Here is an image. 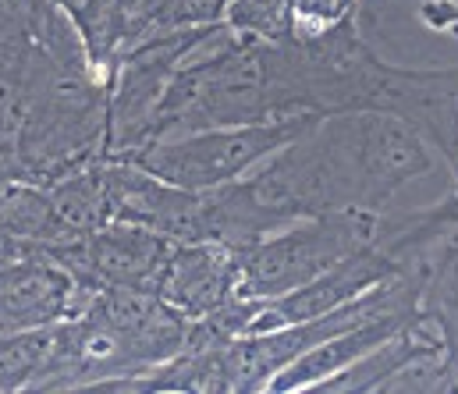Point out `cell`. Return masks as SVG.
Masks as SVG:
<instances>
[{
  "mask_svg": "<svg viewBox=\"0 0 458 394\" xmlns=\"http://www.w3.org/2000/svg\"><path fill=\"white\" fill-rule=\"evenodd\" d=\"M171 249H174V242L149 231V228L111 221L89 235L39 246V256L54 260L79 284V291L93 295L104 288H146V291H153Z\"/></svg>",
  "mask_w": 458,
  "mask_h": 394,
  "instance_id": "277c9868",
  "label": "cell"
},
{
  "mask_svg": "<svg viewBox=\"0 0 458 394\" xmlns=\"http://www.w3.org/2000/svg\"><path fill=\"white\" fill-rule=\"evenodd\" d=\"M86 298L57 263L39 253L0 260V334L54 327L79 313Z\"/></svg>",
  "mask_w": 458,
  "mask_h": 394,
  "instance_id": "8992f818",
  "label": "cell"
},
{
  "mask_svg": "<svg viewBox=\"0 0 458 394\" xmlns=\"http://www.w3.org/2000/svg\"><path fill=\"white\" fill-rule=\"evenodd\" d=\"M68 21L75 25V32L86 43L89 61L111 75L117 54L124 46V7L121 0H54Z\"/></svg>",
  "mask_w": 458,
  "mask_h": 394,
  "instance_id": "8fae6325",
  "label": "cell"
},
{
  "mask_svg": "<svg viewBox=\"0 0 458 394\" xmlns=\"http://www.w3.org/2000/svg\"><path fill=\"white\" fill-rule=\"evenodd\" d=\"M384 214L373 210H331L302 217L274 235L234 249V291L242 298H277L292 288L310 284L352 253L380 239Z\"/></svg>",
  "mask_w": 458,
  "mask_h": 394,
  "instance_id": "7a4b0ae2",
  "label": "cell"
},
{
  "mask_svg": "<svg viewBox=\"0 0 458 394\" xmlns=\"http://www.w3.org/2000/svg\"><path fill=\"white\" fill-rule=\"evenodd\" d=\"M221 21L231 32L263 43H284L302 32L292 0H228Z\"/></svg>",
  "mask_w": 458,
  "mask_h": 394,
  "instance_id": "7c38bea8",
  "label": "cell"
},
{
  "mask_svg": "<svg viewBox=\"0 0 458 394\" xmlns=\"http://www.w3.org/2000/svg\"><path fill=\"white\" fill-rule=\"evenodd\" d=\"M430 171V142L384 111H342L317 118L288 146L256 163L242 185L277 224L331 210H373Z\"/></svg>",
  "mask_w": 458,
  "mask_h": 394,
  "instance_id": "6da1fadb",
  "label": "cell"
},
{
  "mask_svg": "<svg viewBox=\"0 0 458 394\" xmlns=\"http://www.w3.org/2000/svg\"><path fill=\"white\" fill-rule=\"evenodd\" d=\"M412 316L420 313H394V316H380V320H369V323H359L344 334H335L327 341H320L317 348L302 352L299 359H292L281 373L270 377L267 391H313L320 381L335 377L338 370L352 366L359 356H366L369 348H377L380 341H387L398 327H405Z\"/></svg>",
  "mask_w": 458,
  "mask_h": 394,
  "instance_id": "ba28073f",
  "label": "cell"
},
{
  "mask_svg": "<svg viewBox=\"0 0 458 394\" xmlns=\"http://www.w3.org/2000/svg\"><path fill=\"white\" fill-rule=\"evenodd\" d=\"M448 163H452V171H455V189H452V196H445V203L458 214V142H455V153H452V160H448Z\"/></svg>",
  "mask_w": 458,
  "mask_h": 394,
  "instance_id": "2e32d148",
  "label": "cell"
},
{
  "mask_svg": "<svg viewBox=\"0 0 458 394\" xmlns=\"http://www.w3.org/2000/svg\"><path fill=\"white\" fill-rule=\"evenodd\" d=\"M317 114L302 118H281V122H256V125H225V129H203L174 138L149 142L121 160L149 171L153 178L178 185V189H217L245 178L256 163H263L270 153L288 146L295 135L310 129ZM117 160V156H114Z\"/></svg>",
  "mask_w": 458,
  "mask_h": 394,
  "instance_id": "3957f363",
  "label": "cell"
},
{
  "mask_svg": "<svg viewBox=\"0 0 458 394\" xmlns=\"http://www.w3.org/2000/svg\"><path fill=\"white\" fill-rule=\"evenodd\" d=\"M50 206L61 228V239L89 235L114 221V181H111V156L93 160L79 171L61 174L47 185Z\"/></svg>",
  "mask_w": 458,
  "mask_h": 394,
  "instance_id": "9c48e42d",
  "label": "cell"
},
{
  "mask_svg": "<svg viewBox=\"0 0 458 394\" xmlns=\"http://www.w3.org/2000/svg\"><path fill=\"white\" fill-rule=\"evenodd\" d=\"M153 291L189 320L217 313L231 298H238L234 249L217 242H174Z\"/></svg>",
  "mask_w": 458,
  "mask_h": 394,
  "instance_id": "52a82bcc",
  "label": "cell"
},
{
  "mask_svg": "<svg viewBox=\"0 0 458 394\" xmlns=\"http://www.w3.org/2000/svg\"><path fill=\"white\" fill-rule=\"evenodd\" d=\"M0 235L25 246L61 242V228L54 217L47 185L21 181V178L0 181Z\"/></svg>",
  "mask_w": 458,
  "mask_h": 394,
  "instance_id": "30bf717a",
  "label": "cell"
},
{
  "mask_svg": "<svg viewBox=\"0 0 458 394\" xmlns=\"http://www.w3.org/2000/svg\"><path fill=\"white\" fill-rule=\"evenodd\" d=\"M25 114H29V93L0 75V146H14L18 135L25 129Z\"/></svg>",
  "mask_w": 458,
  "mask_h": 394,
  "instance_id": "5bb4252c",
  "label": "cell"
},
{
  "mask_svg": "<svg viewBox=\"0 0 458 394\" xmlns=\"http://www.w3.org/2000/svg\"><path fill=\"white\" fill-rule=\"evenodd\" d=\"M420 21L434 32H455L458 36V0H423Z\"/></svg>",
  "mask_w": 458,
  "mask_h": 394,
  "instance_id": "9a60e30c",
  "label": "cell"
},
{
  "mask_svg": "<svg viewBox=\"0 0 458 394\" xmlns=\"http://www.w3.org/2000/svg\"><path fill=\"white\" fill-rule=\"evenodd\" d=\"M394 273H402L398 260L380 242H373V246L352 253L338 266H331L327 273L313 277L302 288H292V291H284L277 298H259L256 316H252L245 334H259V331H274V327H288V323H302V320L324 316V313L352 302L355 295L369 291L373 284H380V281H387Z\"/></svg>",
  "mask_w": 458,
  "mask_h": 394,
  "instance_id": "5b68a950",
  "label": "cell"
},
{
  "mask_svg": "<svg viewBox=\"0 0 458 394\" xmlns=\"http://www.w3.org/2000/svg\"><path fill=\"white\" fill-rule=\"evenodd\" d=\"M54 341V327L0 334V394L29 391Z\"/></svg>",
  "mask_w": 458,
  "mask_h": 394,
  "instance_id": "4fadbf2b",
  "label": "cell"
}]
</instances>
